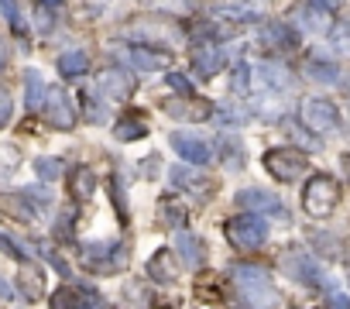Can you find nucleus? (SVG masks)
I'll return each mask as SVG.
<instances>
[{
	"label": "nucleus",
	"instance_id": "f257e3e1",
	"mask_svg": "<svg viewBox=\"0 0 350 309\" xmlns=\"http://www.w3.org/2000/svg\"><path fill=\"white\" fill-rule=\"evenodd\" d=\"M230 278H234L237 292L244 295V306H247V309H275L278 295H275L271 278H268L265 268H254V265H234Z\"/></svg>",
	"mask_w": 350,
	"mask_h": 309
},
{
	"label": "nucleus",
	"instance_id": "f03ea898",
	"mask_svg": "<svg viewBox=\"0 0 350 309\" xmlns=\"http://www.w3.org/2000/svg\"><path fill=\"white\" fill-rule=\"evenodd\" d=\"M336 203H340V186H336V179H329V176H312V179L306 183V189H302V206H306L309 217H326V213L336 210Z\"/></svg>",
	"mask_w": 350,
	"mask_h": 309
},
{
	"label": "nucleus",
	"instance_id": "7ed1b4c3",
	"mask_svg": "<svg viewBox=\"0 0 350 309\" xmlns=\"http://www.w3.org/2000/svg\"><path fill=\"white\" fill-rule=\"evenodd\" d=\"M268 237V224L258 213H241L234 220H227V241L237 251H258Z\"/></svg>",
	"mask_w": 350,
	"mask_h": 309
},
{
	"label": "nucleus",
	"instance_id": "20e7f679",
	"mask_svg": "<svg viewBox=\"0 0 350 309\" xmlns=\"http://www.w3.org/2000/svg\"><path fill=\"white\" fill-rule=\"evenodd\" d=\"M265 169L278 179V183H295L302 172H309V159L299 148H275L265 154Z\"/></svg>",
	"mask_w": 350,
	"mask_h": 309
},
{
	"label": "nucleus",
	"instance_id": "39448f33",
	"mask_svg": "<svg viewBox=\"0 0 350 309\" xmlns=\"http://www.w3.org/2000/svg\"><path fill=\"white\" fill-rule=\"evenodd\" d=\"M299 117H302V124H306L309 131H316V134H329V131L340 127V110H336V103H329L326 96H309V100H302Z\"/></svg>",
	"mask_w": 350,
	"mask_h": 309
},
{
	"label": "nucleus",
	"instance_id": "423d86ee",
	"mask_svg": "<svg viewBox=\"0 0 350 309\" xmlns=\"http://www.w3.org/2000/svg\"><path fill=\"white\" fill-rule=\"evenodd\" d=\"M161 110L168 117H175V120H210L213 117V103L203 100V96H193V93L161 100Z\"/></svg>",
	"mask_w": 350,
	"mask_h": 309
},
{
	"label": "nucleus",
	"instance_id": "0eeeda50",
	"mask_svg": "<svg viewBox=\"0 0 350 309\" xmlns=\"http://www.w3.org/2000/svg\"><path fill=\"white\" fill-rule=\"evenodd\" d=\"M83 261L93 271H120L127 261V247L124 244H86L83 247Z\"/></svg>",
	"mask_w": 350,
	"mask_h": 309
},
{
	"label": "nucleus",
	"instance_id": "6e6552de",
	"mask_svg": "<svg viewBox=\"0 0 350 309\" xmlns=\"http://www.w3.org/2000/svg\"><path fill=\"white\" fill-rule=\"evenodd\" d=\"M96 90H100V96H107V100H127L131 90H134V76H131L127 69H120V66H110V69L100 72Z\"/></svg>",
	"mask_w": 350,
	"mask_h": 309
},
{
	"label": "nucleus",
	"instance_id": "1a4fd4ad",
	"mask_svg": "<svg viewBox=\"0 0 350 309\" xmlns=\"http://www.w3.org/2000/svg\"><path fill=\"white\" fill-rule=\"evenodd\" d=\"M172 148L183 154V159L189 162V165H206L210 159H213V151H210V144L203 141V137H196V134H186V131H175L172 137Z\"/></svg>",
	"mask_w": 350,
	"mask_h": 309
},
{
	"label": "nucleus",
	"instance_id": "9d476101",
	"mask_svg": "<svg viewBox=\"0 0 350 309\" xmlns=\"http://www.w3.org/2000/svg\"><path fill=\"white\" fill-rule=\"evenodd\" d=\"M45 117H49V124L52 127H59V131H69L72 124H76V110L69 107V100H66V90H59V86H49V96H45Z\"/></svg>",
	"mask_w": 350,
	"mask_h": 309
},
{
	"label": "nucleus",
	"instance_id": "9b49d317",
	"mask_svg": "<svg viewBox=\"0 0 350 309\" xmlns=\"http://www.w3.org/2000/svg\"><path fill=\"white\" fill-rule=\"evenodd\" d=\"M168 176H172V183H175V186L186 189L189 196H210V193L217 189V183H213L210 176L193 172V169H186V165H175V169H168Z\"/></svg>",
	"mask_w": 350,
	"mask_h": 309
},
{
	"label": "nucleus",
	"instance_id": "f8f14e48",
	"mask_svg": "<svg viewBox=\"0 0 350 309\" xmlns=\"http://www.w3.org/2000/svg\"><path fill=\"white\" fill-rule=\"evenodd\" d=\"M224 52L217 49V42H203V45H196L193 49V69L203 76V79H210V76H217L220 69H224Z\"/></svg>",
	"mask_w": 350,
	"mask_h": 309
},
{
	"label": "nucleus",
	"instance_id": "ddd939ff",
	"mask_svg": "<svg viewBox=\"0 0 350 309\" xmlns=\"http://www.w3.org/2000/svg\"><path fill=\"white\" fill-rule=\"evenodd\" d=\"M282 268H285L292 278L306 282V285H323V275H319V268L312 265V258H309V254H299V251H292V254H285Z\"/></svg>",
	"mask_w": 350,
	"mask_h": 309
},
{
	"label": "nucleus",
	"instance_id": "4468645a",
	"mask_svg": "<svg viewBox=\"0 0 350 309\" xmlns=\"http://www.w3.org/2000/svg\"><path fill=\"white\" fill-rule=\"evenodd\" d=\"M18 285H21V295H25L28 302H35V299H42V292H45V275H42V268H38V265H31L28 258H21V271H18Z\"/></svg>",
	"mask_w": 350,
	"mask_h": 309
},
{
	"label": "nucleus",
	"instance_id": "2eb2a0df",
	"mask_svg": "<svg viewBox=\"0 0 350 309\" xmlns=\"http://www.w3.org/2000/svg\"><path fill=\"white\" fill-rule=\"evenodd\" d=\"M148 275L154 278V282H175L179 278V261H175V254L172 251H154V258L148 261Z\"/></svg>",
	"mask_w": 350,
	"mask_h": 309
},
{
	"label": "nucleus",
	"instance_id": "dca6fc26",
	"mask_svg": "<svg viewBox=\"0 0 350 309\" xmlns=\"http://www.w3.org/2000/svg\"><path fill=\"white\" fill-rule=\"evenodd\" d=\"M237 203L247 206V210H261V213H282L278 196H271V193H265V189H241V193H237Z\"/></svg>",
	"mask_w": 350,
	"mask_h": 309
},
{
	"label": "nucleus",
	"instance_id": "f3484780",
	"mask_svg": "<svg viewBox=\"0 0 350 309\" xmlns=\"http://www.w3.org/2000/svg\"><path fill=\"white\" fill-rule=\"evenodd\" d=\"M175 251H179V258H183V265H189V268H200L203 265V244H200V237L196 234H179L175 237Z\"/></svg>",
	"mask_w": 350,
	"mask_h": 309
},
{
	"label": "nucleus",
	"instance_id": "a211bd4d",
	"mask_svg": "<svg viewBox=\"0 0 350 309\" xmlns=\"http://www.w3.org/2000/svg\"><path fill=\"white\" fill-rule=\"evenodd\" d=\"M265 42H268L271 49H278V52H295V49H299V35H295L288 25H268Z\"/></svg>",
	"mask_w": 350,
	"mask_h": 309
},
{
	"label": "nucleus",
	"instance_id": "6ab92c4d",
	"mask_svg": "<svg viewBox=\"0 0 350 309\" xmlns=\"http://www.w3.org/2000/svg\"><path fill=\"white\" fill-rule=\"evenodd\" d=\"M127 55H131V62H134L137 69H161V66L168 62V52L144 49V45H131V49H127Z\"/></svg>",
	"mask_w": 350,
	"mask_h": 309
},
{
	"label": "nucleus",
	"instance_id": "aec40b11",
	"mask_svg": "<svg viewBox=\"0 0 350 309\" xmlns=\"http://www.w3.org/2000/svg\"><path fill=\"white\" fill-rule=\"evenodd\" d=\"M302 72H306L312 83H336V76H340L336 62H329V59H319V55H312V59L302 66Z\"/></svg>",
	"mask_w": 350,
	"mask_h": 309
},
{
	"label": "nucleus",
	"instance_id": "412c9836",
	"mask_svg": "<svg viewBox=\"0 0 350 309\" xmlns=\"http://www.w3.org/2000/svg\"><path fill=\"white\" fill-rule=\"evenodd\" d=\"M25 100H28V110H42L45 107V96H49V86H45V79L35 72V69H28L25 72Z\"/></svg>",
	"mask_w": 350,
	"mask_h": 309
},
{
	"label": "nucleus",
	"instance_id": "4be33fe9",
	"mask_svg": "<svg viewBox=\"0 0 350 309\" xmlns=\"http://www.w3.org/2000/svg\"><path fill=\"white\" fill-rule=\"evenodd\" d=\"M144 134H148V124L141 120V113H124L113 127L117 141H134V137H144Z\"/></svg>",
	"mask_w": 350,
	"mask_h": 309
},
{
	"label": "nucleus",
	"instance_id": "5701e85b",
	"mask_svg": "<svg viewBox=\"0 0 350 309\" xmlns=\"http://www.w3.org/2000/svg\"><path fill=\"white\" fill-rule=\"evenodd\" d=\"M93 189H96V176H93L90 169H72V176H69V193H72L76 200H90Z\"/></svg>",
	"mask_w": 350,
	"mask_h": 309
},
{
	"label": "nucleus",
	"instance_id": "b1692460",
	"mask_svg": "<svg viewBox=\"0 0 350 309\" xmlns=\"http://www.w3.org/2000/svg\"><path fill=\"white\" fill-rule=\"evenodd\" d=\"M86 69H90L86 52H66V55L59 59V72H62L66 79H76V76H83Z\"/></svg>",
	"mask_w": 350,
	"mask_h": 309
},
{
	"label": "nucleus",
	"instance_id": "393cba45",
	"mask_svg": "<svg viewBox=\"0 0 350 309\" xmlns=\"http://www.w3.org/2000/svg\"><path fill=\"white\" fill-rule=\"evenodd\" d=\"M261 76H265V83H268L271 90H288V86H292V72H288L285 66H278V62H265V66H261Z\"/></svg>",
	"mask_w": 350,
	"mask_h": 309
},
{
	"label": "nucleus",
	"instance_id": "a878e982",
	"mask_svg": "<svg viewBox=\"0 0 350 309\" xmlns=\"http://www.w3.org/2000/svg\"><path fill=\"white\" fill-rule=\"evenodd\" d=\"M0 14L8 18V25L14 28V35H28V25L21 18V4H18V0H0Z\"/></svg>",
	"mask_w": 350,
	"mask_h": 309
},
{
	"label": "nucleus",
	"instance_id": "bb28decb",
	"mask_svg": "<svg viewBox=\"0 0 350 309\" xmlns=\"http://www.w3.org/2000/svg\"><path fill=\"white\" fill-rule=\"evenodd\" d=\"M299 21H302V28H309V31H319V35H326V28H329V21H326V11H319V8H306Z\"/></svg>",
	"mask_w": 350,
	"mask_h": 309
},
{
	"label": "nucleus",
	"instance_id": "cd10ccee",
	"mask_svg": "<svg viewBox=\"0 0 350 309\" xmlns=\"http://www.w3.org/2000/svg\"><path fill=\"white\" fill-rule=\"evenodd\" d=\"M161 220L168 227H183L186 224V206H179L175 200H161Z\"/></svg>",
	"mask_w": 350,
	"mask_h": 309
},
{
	"label": "nucleus",
	"instance_id": "c85d7f7f",
	"mask_svg": "<svg viewBox=\"0 0 350 309\" xmlns=\"http://www.w3.org/2000/svg\"><path fill=\"white\" fill-rule=\"evenodd\" d=\"M52 309H79V292L72 285H62L59 292H52Z\"/></svg>",
	"mask_w": 350,
	"mask_h": 309
},
{
	"label": "nucleus",
	"instance_id": "c756f323",
	"mask_svg": "<svg viewBox=\"0 0 350 309\" xmlns=\"http://www.w3.org/2000/svg\"><path fill=\"white\" fill-rule=\"evenodd\" d=\"M35 172H38L45 183H52V179L62 176V162H59V159H38V162H35Z\"/></svg>",
	"mask_w": 350,
	"mask_h": 309
},
{
	"label": "nucleus",
	"instance_id": "7c9ffc66",
	"mask_svg": "<svg viewBox=\"0 0 350 309\" xmlns=\"http://www.w3.org/2000/svg\"><path fill=\"white\" fill-rule=\"evenodd\" d=\"M333 45H336V52H340V55H350V25L333 28Z\"/></svg>",
	"mask_w": 350,
	"mask_h": 309
},
{
	"label": "nucleus",
	"instance_id": "2f4dec72",
	"mask_svg": "<svg viewBox=\"0 0 350 309\" xmlns=\"http://www.w3.org/2000/svg\"><path fill=\"white\" fill-rule=\"evenodd\" d=\"M11 113H14V100H11V93L4 86H0V127L11 124Z\"/></svg>",
	"mask_w": 350,
	"mask_h": 309
},
{
	"label": "nucleus",
	"instance_id": "473e14b6",
	"mask_svg": "<svg viewBox=\"0 0 350 309\" xmlns=\"http://www.w3.org/2000/svg\"><path fill=\"white\" fill-rule=\"evenodd\" d=\"M83 103H86V117H90L93 124H100V120H103V107H100V100H96V96H83Z\"/></svg>",
	"mask_w": 350,
	"mask_h": 309
},
{
	"label": "nucleus",
	"instance_id": "72a5a7b5",
	"mask_svg": "<svg viewBox=\"0 0 350 309\" xmlns=\"http://www.w3.org/2000/svg\"><path fill=\"white\" fill-rule=\"evenodd\" d=\"M168 86H172V90H179L183 96H186V93L193 90V83H189V79H186L183 72H168Z\"/></svg>",
	"mask_w": 350,
	"mask_h": 309
},
{
	"label": "nucleus",
	"instance_id": "f704fd0d",
	"mask_svg": "<svg viewBox=\"0 0 350 309\" xmlns=\"http://www.w3.org/2000/svg\"><path fill=\"white\" fill-rule=\"evenodd\" d=\"M309 4H312V8H319V11H326V14H329V11H340V8H343V4H347V0H309Z\"/></svg>",
	"mask_w": 350,
	"mask_h": 309
},
{
	"label": "nucleus",
	"instance_id": "c9c22d12",
	"mask_svg": "<svg viewBox=\"0 0 350 309\" xmlns=\"http://www.w3.org/2000/svg\"><path fill=\"white\" fill-rule=\"evenodd\" d=\"M247 90V66H237L234 72V93H244Z\"/></svg>",
	"mask_w": 350,
	"mask_h": 309
},
{
	"label": "nucleus",
	"instance_id": "e433bc0d",
	"mask_svg": "<svg viewBox=\"0 0 350 309\" xmlns=\"http://www.w3.org/2000/svg\"><path fill=\"white\" fill-rule=\"evenodd\" d=\"M21 196H25V200H31L38 210H45V206H49V196H45V193H38V189H25Z\"/></svg>",
	"mask_w": 350,
	"mask_h": 309
},
{
	"label": "nucleus",
	"instance_id": "4c0bfd02",
	"mask_svg": "<svg viewBox=\"0 0 350 309\" xmlns=\"http://www.w3.org/2000/svg\"><path fill=\"white\" fill-rule=\"evenodd\" d=\"M329 309H350V295L333 292V295H329Z\"/></svg>",
	"mask_w": 350,
	"mask_h": 309
},
{
	"label": "nucleus",
	"instance_id": "58836bf2",
	"mask_svg": "<svg viewBox=\"0 0 350 309\" xmlns=\"http://www.w3.org/2000/svg\"><path fill=\"white\" fill-rule=\"evenodd\" d=\"M0 165H4V169L18 165V151L14 148H4V151H0Z\"/></svg>",
	"mask_w": 350,
	"mask_h": 309
},
{
	"label": "nucleus",
	"instance_id": "ea45409f",
	"mask_svg": "<svg viewBox=\"0 0 350 309\" xmlns=\"http://www.w3.org/2000/svg\"><path fill=\"white\" fill-rule=\"evenodd\" d=\"M127 299H137V302H148V292L141 285H127Z\"/></svg>",
	"mask_w": 350,
	"mask_h": 309
},
{
	"label": "nucleus",
	"instance_id": "a19ab883",
	"mask_svg": "<svg viewBox=\"0 0 350 309\" xmlns=\"http://www.w3.org/2000/svg\"><path fill=\"white\" fill-rule=\"evenodd\" d=\"M8 59H11V52H8V42H4V38H0V69H4V66H8Z\"/></svg>",
	"mask_w": 350,
	"mask_h": 309
},
{
	"label": "nucleus",
	"instance_id": "79ce46f5",
	"mask_svg": "<svg viewBox=\"0 0 350 309\" xmlns=\"http://www.w3.org/2000/svg\"><path fill=\"white\" fill-rule=\"evenodd\" d=\"M79 309H103V306H100V299H96V295H93V299H90V302H86V306H79Z\"/></svg>",
	"mask_w": 350,
	"mask_h": 309
},
{
	"label": "nucleus",
	"instance_id": "37998d69",
	"mask_svg": "<svg viewBox=\"0 0 350 309\" xmlns=\"http://www.w3.org/2000/svg\"><path fill=\"white\" fill-rule=\"evenodd\" d=\"M343 172L350 176V154H343Z\"/></svg>",
	"mask_w": 350,
	"mask_h": 309
},
{
	"label": "nucleus",
	"instance_id": "c03bdc74",
	"mask_svg": "<svg viewBox=\"0 0 350 309\" xmlns=\"http://www.w3.org/2000/svg\"><path fill=\"white\" fill-rule=\"evenodd\" d=\"M0 295H11V288H8L4 282H0Z\"/></svg>",
	"mask_w": 350,
	"mask_h": 309
},
{
	"label": "nucleus",
	"instance_id": "a18cd8bd",
	"mask_svg": "<svg viewBox=\"0 0 350 309\" xmlns=\"http://www.w3.org/2000/svg\"><path fill=\"white\" fill-rule=\"evenodd\" d=\"M45 4H59V0H45Z\"/></svg>",
	"mask_w": 350,
	"mask_h": 309
}]
</instances>
